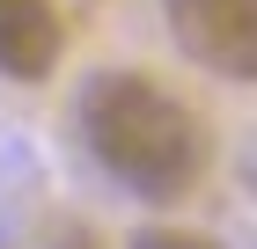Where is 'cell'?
<instances>
[{
  "instance_id": "6da1fadb",
  "label": "cell",
  "mask_w": 257,
  "mask_h": 249,
  "mask_svg": "<svg viewBox=\"0 0 257 249\" xmlns=\"http://www.w3.org/2000/svg\"><path fill=\"white\" fill-rule=\"evenodd\" d=\"M81 139L140 198H184L206 169V132L155 74H96L81 88Z\"/></svg>"
},
{
  "instance_id": "7a4b0ae2",
  "label": "cell",
  "mask_w": 257,
  "mask_h": 249,
  "mask_svg": "<svg viewBox=\"0 0 257 249\" xmlns=\"http://www.w3.org/2000/svg\"><path fill=\"white\" fill-rule=\"evenodd\" d=\"M169 37L220 81H257V0H162Z\"/></svg>"
},
{
  "instance_id": "3957f363",
  "label": "cell",
  "mask_w": 257,
  "mask_h": 249,
  "mask_svg": "<svg viewBox=\"0 0 257 249\" xmlns=\"http://www.w3.org/2000/svg\"><path fill=\"white\" fill-rule=\"evenodd\" d=\"M66 52L59 0H0V74L8 81H44Z\"/></svg>"
},
{
  "instance_id": "277c9868",
  "label": "cell",
  "mask_w": 257,
  "mask_h": 249,
  "mask_svg": "<svg viewBox=\"0 0 257 249\" xmlns=\"http://www.w3.org/2000/svg\"><path fill=\"white\" fill-rule=\"evenodd\" d=\"M133 249H220V242H206L191 227H147V234H133Z\"/></svg>"
}]
</instances>
